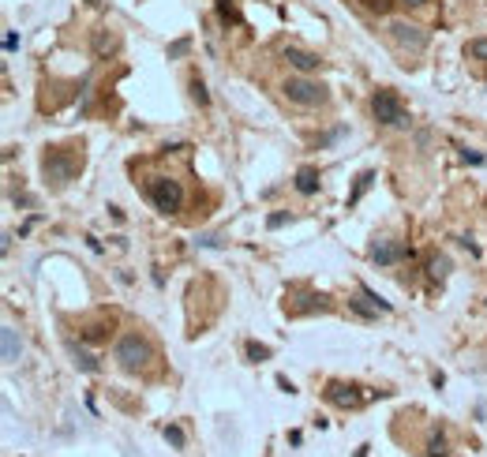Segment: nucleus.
I'll return each mask as SVG.
<instances>
[{
	"instance_id": "f257e3e1",
	"label": "nucleus",
	"mask_w": 487,
	"mask_h": 457,
	"mask_svg": "<svg viewBox=\"0 0 487 457\" xmlns=\"http://www.w3.org/2000/svg\"><path fill=\"white\" fill-rule=\"evenodd\" d=\"M113 360L121 364V371H143V367L154 360V349H150V341L146 337H139V334H124L121 341L113 345Z\"/></svg>"
},
{
	"instance_id": "f03ea898",
	"label": "nucleus",
	"mask_w": 487,
	"mask_h": 457,
	"mask_svg": "<svg viewBox=\"0 0 487 457\" xmlns=\"http://www.w3.org/2000/svg\"><path fill=\"white\" fill-rule=\"evenodd\" d=\"M371 113H375V121L386 124V128H413V116L405 113L402 97L390 90V86L375 90V97H371Z\"/></svg>"
},
{
	"instance_id": "7ed1b4c3",
	"label": "nucleus",
	"mask_w": 487,
	"mask_h": 457,
	"mask_svg": "<svg viewBox=\"0 0 487 457\" xmlns=\"http://www.w3.org/2000/svg\"><path fill=\"white\" fill-rule=\"evenodd\" d=\"M146 195H150V203L158 206V214H165V217L184 210V184L172 177H154L146 184Z\"/></svg>"
},
{
	"instance_id": "20e7f679",
	"label": "nucleus",
	"mask_w": 487,
	"mask_h": 457,
	"mask_svg": "<svg viewBox=\"0 0 487 457\" xmlns=\"http://www.w3.org/2000/svg\"><path fill=\"white\" fill-rule=\"evenodd\" d=\"M281 94H285L292 105H304V109L327 105V97H330L327 86L315 83V79H308V75H292V79H285V83H281Z\"/></svg>"
},
{
	"instance_id": "39448f33",
	"label": "nucleus",
	"mask_w": 487,
	"mask_h": 457,
	"mask_svg": "<svg viewBox=\"0 0 487 457\" xmlns=\"http://www.w3.org/2000/svg\"><path fill=\"white\" fill-rule=\"evenodd\" d=\"M75 169H79V158L60 150V146L41 154V172H46V180H53V188H64V184L75 177Z\"/></svg>"
},
{
	"instance_id": "423d86ee",
	"label": "nucleus",
	"mask_w": 487,
	"mask_h": 457,
	"mask_svg": "<svg viewBox=\"0 0 487 457\" xmlns=\"http://www.w3.org/2000/svg\"><path fill=\"white\" fill-rule=\"evenodd\" d=\"M390 34H394L397 46H405L409 53H420V49H427V34L420 30L416 23H405V19H394L390 23Z\"/></svg>"
},
{
	"instance_id": "0eeeda50",
	"label": "nucleus",
	"mask_w": 487,
	"mask_h": 457,
	"mask_svg": "<svg viewBox=\"0 0 487 457\" xmlns=\"http://www.w3.org/2000/svg\"><path fill=\"white\" fill-rule=\"evenodd\" d=\"M281 57H285V64H289L292 71H300V75H311V71L322 68L319 53H308V49H300V46H285V49H281Z\"/></svg>"
},
{
	"instance_id": "6e6552de",
	"label": "nucleus",
	"mask_w": 487,
	"mask_h": 457,
	"mask_svg": "<svg viewBox=\"0 0 487 457\" xmlns=\"http://www.w3.org/2000/svg\"><path fill=\"white\" fill-rule=\"evenodd\" d=\"M322 397L338 409H360V394H356V386H349V383H327Z\"/></svg>"
},
{
	"instance_id": "1a4fd4ad",
	"label": "nucleus",
	"mask_w": 487,
	"mask_h": 457,
	"mask_svg": "<svg viewBox=\"0 0 487 457\" xmlns=\"http://www.w3.org/2000/svg\"><path fill=\"white\" fill-rule=\"evenodd\" d=\"M405 255H409L405 247H397L394 240H386V236L371 244V259H375L378 266H390V263H397V259H405Z\"/></svg>"
},
{
	"instance_id": "9d476101",
	"label": "nucleus",
	"mask_w": 487,
	"mask_h": 457,
	"mask_svg": "<svg viewBox=\"0 0 487 457\" xmlns=\"http://www.w3.org/2000/svg\"><path fill=\"white\" fill-rule=\"evenodd\" d=\"M71 356H75V367H79L83 375H97V371H102L97 356H94V353H86L83 345H75V341H71Z\"/></svg>"
},
{
	"instance_id": "9b49d317",
	"label": "nucleus",
	"mask_w": 487,
	"mask_h": 457,
	"mask_svg": "<svg viewBox=\"0 0 487 457\" xmlns=\"http://www.w3.org/2000/svg\"><path fill=\"white\" fill-rule=\"evenodd\" d=\"M296 191L300 195H315L319 191V169H311V165H304L296 172Z\"/></svg>"
},
{
	"instance_id": "f8f14e48",
	"label": "nucleus",
	"mask_w": 487,
	"mask_h": 457,
	"mask_svg": "<svg viewBox=\"0 0 487 457\" xmlns=\"http://www.w3.org/2000/svg\"><path fill=\"white\" fill-rule=\"evenodd\" d=\"M0 337H4V364H15L19 353H23V341L15 337L12 326H4V330H0Z\"/></svg>"
},
{
	"instance_id": "ddd939ff",
	"label": "nucleus",
	"mask_w": 487,
	"mask_h": 457,
	"mask_svg": "<svg viewBox=\"0 0 487 457\" xmlns=\"http://www.w3.org/2000/svg\"><path fill=\"white\" fill-rule=\"evenodd\" d=\"M427 274L435 278V281H442V278L450 274V259H446V255H431V259H427Z\"/></svg>"
},
{
	"instance_id": "4468645a",
	"label": "nucleus",
	"mask_w": 487,
	"mask_h": 457,
	"mask_svg": "<svg viewBox=\"0 0 487 457\" xmlns=\"http://www.w3.org/2000/svg\"><path fill=\"white\" fill-rule=\"evenodd\" d=\"M427 457H446V435L442 431L427 435Z\"/></svg>"
},
{
	"instance_id": "2eb2a0df",
	"label": "nucleus",
	"mask_w": 487,
	"mask_h": 457,
	"mask_svg": "<svg viewBox=\"0 0 487 457\" xmlns=\"http://www.w3.org/2000/svg\"><path fill=\"white\" fill-rule=\"evenodd\" d=\"M188 86H191V102H195V105H203V109H207V105H210V94H207V83H203V79H199V75H195V79H191Z\"/></svg>"
},
{
	"instance_id": "dca6fc26",
	"label": "nucleus",
	"mask_w": 487,
	"mask_h": 457,
	"mask_svg": "<svg viewBox=\"0 0 487 457\" xmlns=\"http://www.w3.org/2000/svg\"><path fill=\"white\" fill-rule=\"evenodd\" d=\"M161 435H165V442L172 446V450H184V446H188V439H184V431L177 428V423H165V431H161Z\"/></svg>"
},
{
	"instance_id": "f3484780",
	"label": "nucleus",
	"mask_w": 487,
	"mask_h": 457,
	"mask_svg": "<svg viewBox=\"0 0 487 457\" xmlns=\"http://www.w3.org/2000/svg\"><path fill=\"white\" fill-rule=\"evenodd\" d=\"M465 57H472V60H487V38H472L469 46H465Z\"/></svg>"
},
{
	"instance_id": "a211bd4d",
	"label": "nucleus",
	"mask_w": 487,
	"mask_h": 457,
	"mask_svg": "<svg viewBox=\"0 0 487 457\" xmlns=\"http://www.w3.org/2000/svg\"><path fill=\"white\" fill-rule=\"evenodd\" d=\"M244 353H247V360H252V364L270 360V349H266V345H255V341H247V345H244Z\"/></svg>"
},
{
	"instance_id": "6ab92c4d",
	"label": "nucleus",
	"mask_w": 487,
	"mask_h": 457,
	"mask_svg": "<svg viewBox=\"0 0 487 457\" xmlns=\"http://www.w3.org/2000/svg\"><path fill=\"white\" fill-rule=\"evenodd\" d=\"M371 180H375V172H360V180H356V191L349 195V206H352L356 199H360V195H364L367 188H371Z\"/></svg>"
},
{
	"instance_id": "aec40b11",
	"label": "nucleus",
	"mask_w": 487,
	"mask_h": 457,
	"mask_svg": "<svg viewBox=\"0 0 487 457\" xmlns=\"http://www.w3.org/2000/svg\"><path fill=\"white\" fill-rule=\"evenodd\" d=\"M349 308H352L356 315H360V319H375V315H378L375 303H364V300H349Z\"/></svg>"
},
{
	"instance_id": "412c9836",
	"label": "nucleus",
	"mask_w": 487,
	"mask_h": 457,
	"mask_svg": "<svg viewBox=\"0 0 487 457\" xmlns=\"http://www.w3.org/2000/svg\"><path fill=\"white\" fill-rule=\"evenodd\" d=\"M218 12L225 23H240V15H236V8H233V0H218Z\"/></svg>"
},
{
	"instance_id": "4be33fe9",
	"label": "nucleus",
	"mask_w": 487,
	"mask_h": 457,
	"mask_svg": "<svg viewBox=\"0 0 487 457\" xmlns=\"http://www.w3.org/2000/svg\"><path fill=\"white\" fill-rule=\"evenodd\" d=\"M360 4L367 8V12H378V15L390 12V0H360Z\"/></svg>"
},
{
	"instance_id": "5701e85b",
	"label": "nucleus",
	"mask_w": 487,
	"mask_h": 457,
	"mask_svg": "<svg viewBox=\"0 0 487 457\" xmlns=\"http://www.w3.org/2000/svg\"><path fill=\"white\" fill-rule=\"evenodd\" d=\"M360 296H364V300H371V303H375V308H378V311H383V315L390 311V303H386L383 296H375V292H371V289H360Z\"/></svg>"
},
{
	"instance_id": "b1692460",
	"label": "nucleus",
	"mask_w": 487,
	"mask_h": 457,
	"mask_svg": "<svg viewBox=\"0 0 487 457\" xmlns=\"http://www.w3.org/2000/svg\"><path fill=\"white\" fill-rule=\"evenodd\" d=\"M94 49H97V53H105V49H113V38H109V34H105V30H102V34H97V38H94Z\"/></svg>"
},
{
	"instance_id": "393cba45",
	"label": "nucleus",
	"mask_w": 487,
	"mask_h": 457,
	"mask_svg": "<svg viewBox=\"0 0 487 457\" xmlns=\"http://www.w3.org/2000/svg\"><path fill=\"white\" fill-rule=\"evenodd\" d=\"M195 244H203V247H221V236H218V233H207V236H199Z\"/></svg>"
},
{
	"instance_id": "a878e982",
	"label": "nucleus",
	"mask_w": 487,
	"mask_h": 457,
	"mask_svg": "<svg viewBox=\"0 0 487 457\" xmlns=\"http://www.w3.org/2000/svg\"><path fill=\"white\" fill-rule=\"evenodd\" d=\"M341 135H345V128H338V132H330V135H322V139H319V146H330V143H338Z\"/></svg>"
},
{
	"instance_id": "bb28decb",
	"label": "nucleus",
	"mask_w": 487,
	"mask_h": 457,
	"mask_svg": "<svg viewBox=\"0 0 487 457\" xmlns=\"http://www.w3.org/2000/svg\"><path fill=\"white\" fill-rule=\"evenodd\" d=\"M285 221H289V214H270V217H266V225H270V228H281Z\"/></svg>"
},
{
	"instance_id": "cd10ccee",
	"label": "nucleus",
	"mask_w": 487,
	"mask_h": 457,
	"mask_svg": "<svg viewBox=\"0 0 487 457\" xmlns=\"http://www.w3.org/2000/svg\"><path fill=\"white\" fill-rule=\"evenodd\" d=\"M4 46H8V49H15V46H19V34H15V30H8V38H4Z\"/></svg>"
},
{
	"instance_id": "c85d7f7f",
	"label": "nucleus",
	"mask_w": 487,
	"mask_h": 457,
	"mask_svg": "<svg viewBox=\"0 0 487 457\" xmlns=\"http://www.w3.org/2000/svg\"><path fill=\"white\" fill-rule=\"evenodd\" d=\"M405 4H409V8H424L427 0H405Z\"/></svg>"
},
{
	"instance_id": "c756f323",
	"label": "nucleus",
	"mask_w": 487,
	"mask_h": 457,
	"mask_svg": "<svg viewBox=\"0 0 487 457\" xmlns=\"http://www.w3.org/2000/svg\"><path fill=\"white\" fill-rule=\"evenodd\" d=\"M86 4H97V0H86Z\"/></svg>"
}]
</instances>
